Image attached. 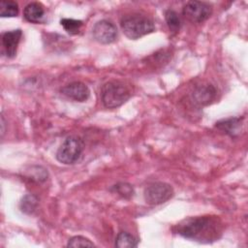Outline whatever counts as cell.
<instances>
[{
	"instance_id": "obj_1",
	"label": "cell",
	"mask_w": 248,
	"mask_h": 248,
	"mask_svg": "<svg viewBox=\"0 0 248 248\" xmlns=\"http://www.w3.org/2000/svg\"><path fill=\"white\" fill-rule=\"evenodd\" d=\"M177 233L199 242H210L221 234V223L215 216L191 217L177 225Z\"/></svg>"
},
{
	"instance_id": "obj_2",
	"label": "cell",
	"mask_w": 248,
	"mask_h": 248,
	"mask_svg": "<svg viewBox=\"0 0 248 248\" xmlns=\"http://www.w3.org/2000/svg\"><path fill=\"white\" fill-rule=\"evenodd\" d=\"M120 25L123 33L130 39L136 40L155 30L154 23L141 15H128L121 18Z\"/></svg>"
},
{
	"instance_id": "obj_3",
	"label": "cell",
	"mask_w": 248,
	"mask_h": 248,
	"mask_svg": "<svg viewBox=\"0 0 248 248\" xmlns=\"http://www.w3.org/2000/svg\"><path fill=\"white\" fill-rule=\"evenodd\" d=\"M131 96L129 89L120 81H108L101 88V100L108 108H114L123 105Z\"/></svg>"
},
{
	"instance_id": "obj_4",
	"label": "cell",
	"mask_w": 248,
	"mask_h": 248,
	"mask_svg": "<svg viewBox=\"0 0 248 248\" xmlns=\"http://www.w3.org/2000/svg\"><path fill=\"white\" fill-rule=\"evenodd\" d=\"M83 151V141L81 139L71 136L68 137L59 146L56 152V159L65 165H73L79 161Z\"/></svg>"
},
{
	"instance_id": "obj_5",
	"label": "cell",
	"mask_w": 248,
	"mask_h": 248,
	"mask_svg": "<svg viewBox=\"0 0 248 248\" xmlns=\"http://www.w3.org/2000/svg\"><path fill=\"white\" fill-rule=\"evenodd\" d=\"M173 196L172 187L166 182H154L149 184L143 192L147 203L157 205L166 202Z\"/></svg>"
},
{
	"instance_id": "obj_6",
	"label": "cell",
	"mask_w": 248,
	"mask_h": 248,
	"mask_svg": "<svg viewBox=\"0 0 248 248\" xmlns=\"http://www.w3.org/2000/svg\"><path fill=\"white\" fill-rule=\"evenodd\" d=\"M211 13V6L202 1H189L182 10L183 16L192 22H202L210 16Z\"/></svg>"
},
{
	"instance_id": "obj_7",
	"label": "cell",
	"mask_w": 248,
	"mask_h": 248,
	"mask_svg": "<svg viewBox=\"0 0 248 248\" xmlns=\"http://www.w3.org/2000/svg\"><path fill=\"white\" fill-rule=\"evenodd\" d=\"M94 39L101 44H110L117 37L116 26L109 20L102 19L95 23L92 29Z\"/></svg>"
},
{
	"instance_id": "obj_8",
	"label": "cell",
	"mask_w": 248,
	"mask_h": 248,
	"mask_svg": "<svg viewBox=\"0 0 248 248\" xmlns=\"http://www.w3.org/2000/svg\"><path fill=\"white\" fill-rule=\"evenodd\" d=\"M61 92L68 98L77 102H84L90 95L87 85L80 81H74L67 84L61 89Z\"/></svg>"
},
{
	"instance_id": "obj_9",
	"label": "cell",
	"mask_w": 248,
	"mask_h": 248,
	"mask_svg": "<svg viewBox=\"0 0 248 248\" xmlns=\"http://www.w3.org/2000/svg\"><path fill=\"white\" fill-rule=\"evenodd\" d=\"M22 32L20 29L7 31L2 35V45L6 55L9 58H13L16 54L17 46L21 39Z\"/></svg>"
},
{
	"instance_id": "obj_10",
	"label": "cell",
	"mask_w": 248,
	"mask_h": 248,
	"mask_svg": "<svg viewBox=\"0 0 248 248\" xmlns=\"http://www.w3.org/2000/svg\"><path fill=\"white\" fill-rule=\"evenodd\" d=\"M216 89L212 85H203L197 87L192 93V100L196 105H208L215 97Z\"/></svg>"
},
{
	"instance_id": "obj_11",
	"label": "cell",
	"mask_w": 248,
	"mask_h": 248,
	"mask_svg": "<svg viewBox=\"0 0 248 248\" xmlns=\"http://www.w3.org/2000/svg\"><path fill=\"white\" fill-rule=\"evenodd\" d=\"M23 16L29 22L39 23L43 20L45 16V10L41 3L32 2L25 6L23 10Z\"/></svg>"
},
{
	"instance_id": "obj_12",
	"label": "cell",
	"mask_w": 248,
	"mask_h": 248,
	"mask_svg": "<svg viewBox=\"0 0 248 248\" xmlns=\"http://www.w3.org/2000/svg\"><path fill=\"white\" fill-rule=\"evenodd\" d=\"M215 126L222 132L233 137L239 134L240 127H241V119L236 117L223 119L218 121Z\"/></svg>"
},
{
	"instance_id": "obj_13",
	"label": "cell",
	"mask_w": 248,
	"mask_h": 248,
	"mask_svg": "<svg viewBox=\"0 0 248 248\" xmlns=\"http://www.w3.org/2000/svg\"><path fill=\"white\" fill-rule=\"evenodd\" d=\"M115 246L119 248H133L138 246V240L129 232H121L116 236Z\"/></svg>"
},
{
	"instance_id": "obj_14",
	"label": "cell",
	"mask_w": 248,
	"mask_h": 248,
	"mask_svg": "<svg viewBox=\"0 0 248 248\" xmlns=\"http://www.w3.org/2000/svg\"><path fill=\"white\" fill-rule=\"evenodd\" d=\"M18 14V5L15 1H1L0 16L2 17H13Z\"/></svg>"
},
{
	"instance_id": "obj_15",
	"label": "cell",
	"mask_w": 248,
	"mask_h": 248,
	"mask_svg": "<svg viewBox=\"0 0 248 248\" xmlns=\"http://www.w3.org/2000/svg\"><path fill=\"white\" fill-rule=\"evenodd\" d=\"M61 25L63 28L72 35L78 34L80 30V27L82 26V21L78 19H74V18H62L60 20Z\"/></svg>"
},
{
	"instance_id": "obj_16",
	"label": "cell",
	"mask_w": 248,
	"mask_h": 248,
	"mask_svg": "<svg viewBox=\"0 0 248 248\" xmlns=\"http://www.w3.org/2000/svg\"><path fill=\"white\" fill-rule=\"evenodd\" d=\"M166 22L171 32H177L180 28V19L177 14L172 10H167L165 12Z\"/></svg>"
},
{
	"instance_id": "obj_17",
	"label": "cell",
	"mask_w": 248,
	"mask_h": 248,
	"mask_svg": "<svg viewBox=\"0 0 248 248\" xmlns=\"http://www.w3.org/2000/svg\"><path fill=\"white\" fill-rule=\"evenodd\" d=\"M67 246L68 247H74V248H77V247H94L95 244L84 236L77 235V236H74V237L69 239Z\"/></svg>"
},
{
	"instance_id": "obj_18",
	"label": "cell",
	"mask_w": 248,
	"mask_h": 248,
	"mask_svg": "<svg viewBox=\"0 0 248 248\" xmlns=\"http://www.w3.org/2000/svg\"><path fill=\"white\" fill-rule=\"evenodd\" d=\"M37 205V199L34 196L27 195L25 196L20 202V208L25 213H32Z\"/></svg>"
},
{
	"instance_id": "obj_19",
	"label": "cell",
	"mask_w": 248,
	"mask_h": 248,
	"mask_svg": "<svg viewBox=\"0 0 248 248\" xmlns=\"http://www.w3.org/2000/svg\"><path fill=\"white\" fill-rule=\"evenodd\" d=\"M112 189L115 191V193H117L119 196H121L125 199H129V198L133 197V195H134V189L128 183H123V182L118 183V184L114 185L112 187Z\"/></svg>"
},
{
	"instance_id": "obj_20",
	"label": "cell",
	"mask_w": 248,
	"mask_h": 248,
	"mask_svg": "<svg viewBox=\"0 0 248 248\" xmlns=\"http://www.w3.org/2000/svg\"><path fill=\"white\" fill-rule=\"evenodd\" d=\"M1 123H2V125H1V126H2V130H1V135L3 136V134L5 133V132H4V117H3V116L1 117Z\"/></svg>"
}]
</instances>
